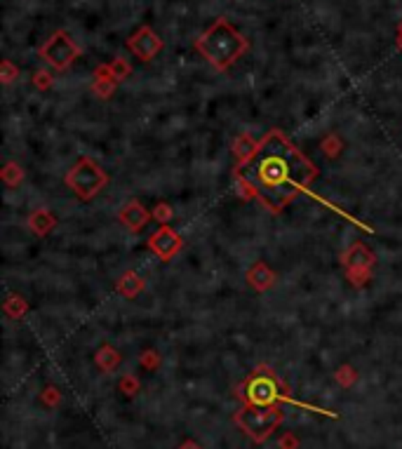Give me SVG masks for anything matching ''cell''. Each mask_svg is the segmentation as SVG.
I'll list each match as a JSON object with an SVG mask.
<instances>
[{"label":"cell","mask_w":402,"mask_h":449,"mask_svg":"<svg viewBox=\"0 0 402 449\" xmlns=\"http://www.w3.org/2000/svg\"><path fill=\"white\" fill-rule=\"evenodd\" d=\"M240 179L271 212H283L296 195L308 191L318 170L283 132H268L240 167Z\"/></svg>","instance_id":"6da1fadb"},{"label":"cell","mask_w":402,"mask_h":449,"mask_svg":"<svg viewBox=\"0 0 402 449\" xmlns=\"http://www.w3.org/2000/svg\"><path fill=\"white\" fill-rule=\"evenodd\" d=\"M247 38L229 19H217L195 40V50L212 64L217 71H226L247 52Z\"/></svg>","instance_id":"7a4b0ae2"},{"label":"cell","mask_w":402,"mask_h":449,"mask_svg":"<svg viewBox=\"0 0 402 449\" xmlns=\"http://www.w3.org/2000/svg\"><path fill=\"white\" fill-rule=\"evenodd\" d=\"M108 184V174L102 170L97 160L80 158L66 174V186L73 191L80 200H92L95 195L102 193V189Z\"/></svg>","instance_id":"3957f363"},{"label":"cell","mask_w":402,"mask_h":449,"mask_svg":"<svg viewBox=\"0 0 402 449\" xmlns=\"http://www.w3.org/2000/svg\"><path fill=\"white\" fill-rule=\"evenodd\" d=\"M236 421L252 440L261 442L283 423V410L276 405H249L238 414Z\"/></svg>","instance_id":"277c9868"},{"label":"cell","mask_w":402,"mask_h":449,"mask_svg":"<svg viewBox=\"0 0 402 449\" xmlns=\"http://www.w3.org/2000/svg\"><path fill=\"white\" fill-rule=\"evenodd\" d=\"M341 264L346 268V276L353 287H363V285L370 283L376 256L365 242H353L351 247L341 252Z\"/></svg>","instance_id":"5b68a950"},{"label":"cell","mask_w":402,"mask_h":449,"mask_svg":"<svg viewBox=\"0 0 402 449\" xmlns=\"http://www.w3.org/2000/svg\"><path fill=\"white\" fill-rule=\"evenodd\" d=\"M78 55H80L78 45L73 43L66 31L52 33V36L45 40L43 48H40V57H43L52 68H57V71H64V68L71 66V64L78 59Z\"/></svg>","instance_id":"8992f818"},{"label":"cell","mask_w":402,"mask_h":449,"mask_svg":"<svg viewBox=\"0 0 402 449\" xmlns=\"http://www.w3.org/2000/svg\"><path fill=\"white\" fill-rule=\"evenodd\" d=\"M184 247V240L177 231H172L170 226H160L153 236L149 238V249L153 254H158L160 261H170L174 259Z\"/></svg>","instance_id":"52a82bcc"},{"label":"cell","mask_w":402,"mask_h":449,"mask_svg":"<svg viewBox=\"0 0 402 449\" xmlns=\"http://www.w3.org/2000/svg\"><path fill=\"white\" fill-rule=\"evenodd\" d=\"M127 50H130L134 57H139L142 61H151L160 55L162 40L151 26H142L130 40H127Z\"/></svg>","instance_id":"ba28073f"},{"label":"cell","mask_w":402,"mask_h":449,"mask_svg":"<svg viewBox=\"0 0 402 449\" xmlns=\"http://www.w3.org/2000/svg\"><path fill=\"white\" fill-rule=\"evenodd\" d=\"M278 398H283V395H278V381L273 374L249 379L247 383L249 405H273Z\"/></svg>","instance_id":"9c48e42d"},{"label":"cell","mask_w":402,"mask_h":449,"mask_svg":"<svg viewBox=\"0 0 402 449\" xmlns=\"http://www.w3.org/2000/svg\"><path fill=\"white\" fill-rule=\"evenodd\" d=\"M153 219L149 214V209L142 205L139 200H130V202H125L122 205V209L118 212V221L122 226H125L127 231H132V233H139V231H144L146 229V224Z\"/></svg>","instance_id":"30bf717a"},{"label":"cell","mask_w":402,"mask_h":449,"mask_svg":"<svg viewBox=\"0 0 402 449\" xmlns=\"http://www.w3.org/2000/svg\"><path fill=\"white\" fill-rule=\"evenodd\" d=\"M247 283L256 292H268L276 285V273L271 271L266 261H254L252 268L247 271Z\"/></svg>","instance_id":"8fae6325"},{"label":"cell","mask_w":402,"mask_h":449,"mask_svg":"<svg viewBox=\"0 0 402 449\" xmlns=\"http://www.w3.org/2000/svg\"><path fill=\"white\" fill-rule=\"evenodd\" d=\"M115 289H118V294H122L125 299H137V296L146 289V283H144V278L137 276L134 271H127V273H122L120 280L115 283Z\"/></svg>","instance_id":"7c38bea8"},{"label":"cell","mask_w":402,"mask_h":449,"mask_svg":"<svg viewBox=\"0 0 402 449\" xmlns=\"http://www.w3.org/2000/svg\"><path fill=\"white\" fill-rule=\"evenodd\" d=\"M55 226L57 219L52 217V212H48V209H36V212L28 214V229H31V233H36L38 238L50 236L55 231Z\"/></svg>","instance_id":"4fadbf2b"},{"label":"cell","mask_w":402,"mask_h":449,"mask_svg":"<svg viewBox=\"0 0 402 449\" xmlns=\"http://www.w3.org/2000/svg\"><path fill=\"white\" fill-rule=\"evenodd\" d=\"M115 85H118V80L113 78L111 68L108 66H99L97 73H95V85H92L95 95H99L102 99H108L115 92Z\"/></svg>","instance_id":"5bb4252c"},{"label":"cell","mask_w":402,"mask_h":449,"mask_svg":"<svg viewBox=\"0 0 402 449\" xmlns=\"http://www.w3.org/2000/svg\"><path fill=\"white\" fill-rule=\"evenodd\" d=\"M95 363L99 365L102 372H113L120 365V353L113 346H102L95 355Z\"/></svg>","instance_id":"9a60e30c"},{"label":"cell","mask_w":402,"mask_h":449,"mask_svg":"<svg viewBox=\"0 0 402 449\" xmlns=\"http://www.w3.org/2000/svg\"><path fill=\"white\" fill-rule=\"evenodd\" d=\"M341 149H343V142L339 139V134H334V132H329L327 137H323V142H320V151H323L329 160L339 158Z\"/></svg>","instance_id":"2e32d148"},{"label":"cell","mask_w":402,"mask_h":449,"mask_svg":"<svg viewBox=\"0 0 402 449\" xmlns=\"http://www.w3.org/2000/svg\"><path fill=\"white\" fill-rule=\"evenodd\" d=\"M3 311H5V316H8V318L19 320L28 311V304H26L24 299H21V296H10V299L5 301Z\"/></svg>","instance_id":"e0dca14e"},{"label":"cell","mask_w":402,"mask_h":449,"mask_svg":"<svg viewBox=\"0 0 402 449\" xmlns=\"http://www.w3.org/2000/svg\"><path fill=\"white\" fill-rule=\"evenodd\" d=\"M233 151H236L238 162L242 165V162L249 160V155H252L254 151H256V144L249 137H245V134H242V137H238V142H236V146H233Z\"/></svg>","instance_id":"ac0fdd59"},{"label":"cell","mask_w":402,"mask_h":449,"mask_svg":"<svg viewBox=\"0 0 402 449\" xmlns=\"http://www.w3.org/2000/svg\"><path fill=\"white\" fill-rule=\"evenodd\" d=\"M21 179H24V172H21V167L17 165V162H5L3 167V182L10 186V189H15V186L21 184Z\"/></svg>","instance_id":"d6986e66"},{"label":"cell","mask_w":402,"mask_h":449,"mask_svg":"<svg viewBox=\"0 0 402 449\" xmlns=\"http://www.w3.org/2000/svg\"><path fill=\"white\" fill-rule=\"evenodd\" d=\"M172 207L167 205V202H158V205L153 207V212H151V217H153V221H158L160 226H167L170 224V219H172Z\"/></svg>","instance_id":"ffe728a7"},{"label":"cell","mask_w":402,"mask_h":449,"mask_svg":"<svg viewBox=\"0 0 402 449\" xmlns=\"http://www.w3.org/2000/svg\"><path fill=\"white\" fill-rule=\"evenodd\" d=\"M336 381L341 383V386H353L355 381H358V372L353 370L351 365H343V367H339V370H336Z\"/></svg>","instance_id":"44dd1931"},{"label":"cell","mask_w":402,"mask_h":449,"mask_svg":"<svg viewBox=\"0 0 402 449\" xmlns=\"http://www.w3.org/2000/svg\"><path fill=\"white\" fill-rule=\"evenodd\" d=\"M108 68H111V73H113L115 80H125L132 71L130 64H127L125 59H115L113 64H108Z\"/></svg>","instance_id":"7402d4cb"},{"label":"cell","mask_w":402,"mask_h":449,"mask_svg":"<svg viewBox=\"0 0 402 449\" xmlns=\"http://www.w3.org/2000/svg\"><path fill=\"white\" fill-rule=\"evenodd\" d=\"M33 85L40 87V90H48V87L52 85V75H50V71L40 68V71L33 73Z\"/></svg>","instance_id":"603a6c76"},{"label":"cell","mask_w":402,"mask_h":449,"mask_svg":"<svg viewBox=\"0 0 402 449\" xmlns=\"http://www.w3.org/2000/svg\"><path fill=\"white\" fill-rule=\"evenodd\" d=\"M142 365L146 367V370H155V367L160 365V358L155 351H144L142 353Z\"/></svg>","instance_id":"cb8c5ba5"},{"label":"cell","mask_w":402,"mask_h":449,"mask_svg":"<svg viewBox=\"0 0 402 449\" xmlns=\"http://www.w3.org/2000/svg\"><path fill=\"white\" fill-rule=\"evenodd\" d=\"M43 402H45V405H48V407H55L57 402H59V390L52 388V386H50V388H45V390H43Z\"/></svg>","instance_id":"d4e9b609"},{"label":"cell","mask_w":402,"mask_h":449,"mask_svg":"<svg viewBox=\"0 0 402 449\" xmlns=\"http://www.w3.org/2000/svg\"><path fill=\"white\" fill-rule=\"evenodd\" d=\"M17 73H19V71H17V68L12 66V64H10V61H3V83H5V85L12 83Z\"/></svg>","instance_id":"484cf974"},{"label":"cell","mask_w":402,"mask_h":449,"mask_svg":"<svg viewBox=\"0 0 402 449\" xmlns=\"http://www.w3.org/2000/svg\"><path fill=\"white\" fill-rule=\"evenodd\" d=\"M120 388L125 390L127 395H132L134 390L139 388V381H137V379H132V376H125V379H122V383H120Z\"/></svg>","instance_id":"4316f807"},{"label":"cell","mask_w":402,"mask_h":449,"mask_svg":"<svg viewBox=\"0 0 402 449\" xmlns=\"http://www.w3.org/2000/svg\"><path fill=\"white\" fill-rule=\"evenodd\" d=\"M294 445H296L294 437H285V440L280 442V447H283V449H294Z\"/></svg>","instance_id":"83f0119b"},{"label":"cell","mask_w":402,"mask_h":449,"mask_svg":"<svg viewBox=\"0 0 402 449\" xmlns=\"http://www.w3.org/2000/svg\"><path fill=\"white\" fill-rule=\"evenodd\" d=\"M179 449H200V447H198L195 442H191V440H189V442H184V445L179 447Z\"/></svg>","instance_id":"f1b7e54d"}]
</instances>
